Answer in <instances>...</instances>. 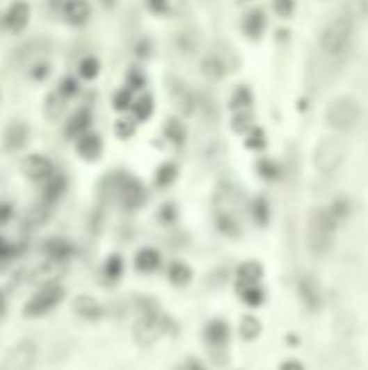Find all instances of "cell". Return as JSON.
<instances>
[{
    "mask_svg": "<svg viewBox=\"0 0 368 370\" xmlns=\"http://www.w3.org/2000/svg\"><path fill=\"white\" fill-rule=\"evenodd\" d=\"M338 221L332 217L329 208H317L310 212L307 217V227H305V245L312 256H325L332 249L334 236L338 230Z\"/></svg>",
    "mask_w": 368,
    "mask_h": 370,
    "instance_id": "cell-1",
    "label": "cell"
},
{
    "mask_svg": "<svg viewBox=\"0 0 368 370\" xmlns=\"http://www.w3.org/2000/svg\"><path fill=\"white\" fill-rule=\"evenodd\" d=\"M353 39H355V22L351 17L340 15L323 29L319 48L329 58H344L351 52Z\"/></svg>",
    "mask_w": 368,
    "mask_h": 370,
    "instance_id": "cell-2",
    "label": "cell"
},
{
    "mask_svg": "<svg viewBox=\"0 0 368 370\" xmlns=\"http://www.w3.org/2000/svg\"><path fill=\"white\" fill-rule=\"evenodd\" d=\"M360 117H362L360 102L355 97H349V95L336 97V100H332L325 108V122L338 132L351 130L360 122Z\"/></svg>",
    "mask_w": 368,
    "mask_h": 370,
    "instance_id": "cell-3",
    "label": "cell"
},
{
    "mask_svg": "<svg viewBox=\"0 0 368 370\" xmlns=\"http://www.w3.org/2000/svg\"><path fill=\"white\" fill-rule=\"evenodd\" d=\"M346 159V143L342 139H323L312 152V165L321 175H334Z\"/></svg>",
    "mask_w": 368,
    "mask_h": 370,
    "instance_id": "cell-4",
    "label": "cell"
},
{
    "mask_svg": "<svg viewBox=\"0 0 368 370\" xmlns=\"http://www.w3.org/2000/svg\"><path fill=\"white\" fill-rule=\"evenodd\" d=\"M65 297V288L56 282H48L44 284L40 290L35 292V295L26 301L22 314L26 319H40V316H46L50 312L59 305Z\"/></svg>",
    "mask_w": 368,
    "mask_h": 370,
    "instance_id": "cell-5",
    "label": "cell"
},
{
    "mask_svg": "<svg viewBox=\"0 0 368 370\" xmlns=\"http://www.w3.org/2000/svg\"><path fill=\"white\" fill-rule=\"evenodd\" d=\"M111 191H113V198L126 210H137L147 200L143 184L137 178H132V175H115L111 180Z\"/></svg>",
    "mask_w": 368,
    "mask_h": 370,
    "instance_id": "cell-6",
    "label": "cell"
},
{
    "mask_svg": "<svg viewBox=\"0 0 368 370\" xmlns=\"http://www.w3.org/2000/svg\"><path fill=\"white\" fill-rule=\"evenodd\" d=\"M202 340L208 348L210 357L217 355H225V351L230 348V340H232V327L225 319H210L206 321L204 329H202Z\"/></svg>",
    "mask_w": 368,
    "mask_h": 370,
    "instance_id": "cell-7",
    "label": "cell"
},
{
    "mask_svg": "<svg viewBox=\"0 0 368 370\" xmlns=\"http://www.w3.org/2000/svg\"><path fill=\"white\" fill-rule=\"evenodd\" d=\"M37 362V344L33 340H22L13 344L5 357L0 360V370H33Z\"/></svg>",
    "mask_w": 368,
    "mask_h": 370,
    "instance_id": "cell-8",
    "label": "cell"
},
{
    "mask_svg": "<svg viewBox=\"0 0 368 370\" xmlns=\"http://www.w3.org/2000/svg\"><path fill=\"white\" fill-rule=\"evenodd\" d=\"M297 297H299V301L305 309L319 312L323 307V301H325V292H323V286L317 278L301 275L297 280Z\"/></svg>",
    "mask_w": 368,
    "mask_h": 370,
    "instance_id": "cell-9",
    "label": "cell"
},
{
    "mask_svg": "<svg viewBox=\"0 0 368 370\" xmlns=\"http://www.w3.org/2000/svg\"><path fill=\"white\" fill-rule=\"evenodd\" d=\"M22 171L33 182H48L52 178V163L42 154H33L22 163Z\"/></svg>",
    "mask_w": 368,
    "mask_h": 370,
    "instance_id": "cell-10",
    "label": "cell"
},
{
    "mask_svg": "<svg viewBox=\"0 0 368 370\" xmlns=\"http://www.w3.org/2000/svg\"><path fill=\"white\" fill-rule=\"evenodd\" d=\"M134 268L143 275H154L163 268V256L159 249L154 247H141L137 253H134Z\"/></svg>",
    "mask_w": 368,
    "mask_h": 370,
    "instance_id": "cell-11",
    "label": "cell"
},
{
    "mask_svg": "<svg viewBox=\"0 0 368 370\" xmlns=\"http://www.w3.org/2000/svg\"><path fill=\"white\" fill-rule=\"evenodd\" d=\"M262 278H264V268H262V264L256 262V260H245V262H241L239 268H237L234 284H237V288L258 286V284H262Z\"/></svg>",
    "mask_w": 368,
    "mask_h": 370,
    "instance_id": "cell-12",
    "label": "cell"
},
{
    "mask_svg": "<svg viewBox=\"0 0 368 370\" xmlns=\"http://www.w3.org/2000/svg\"><path fill=\"white\" fill-rule=\"evenodd\" d=\"M169 95H171L173 104H176V108L180 111V115H184V117L193 115V111H195V97H193L191 89L184 83H180V81L173 83L169 89Z\"/></svg>",
    "mask_w": 368,
    "mask_h": 370,
    "instance_id": "cell-13",
    "label": "cell"
},
{
    "mask_svg": "<svg viewBox=\"0 0 368 370\" xmlns=\"http://www.w3.org/2000/svg\"><path fill=\"white\" fill-rule=\"evenodd\" d=\"M29 17H31V9L26 3H15L9 7L7 17H5V26L11 33H22L29 24Z\"/></svg>",
    "mask_w": 368,
    "mask_h": 370,
    "instance_id": "cell-14",
    "label": "cell"
},
{
    "mask_svg": "<svg viewBox=\"0 0 368 370\" xmlns=\"http://www.w3.org/2000/svg\"><path fill=\"white\" fill-rule=\"evenodd\" d=\"M63 15L70 24L74 26H81L85 24L89 15H91V7L87 0H65V5H63Z\"/></svg>",
    "mask_w": 368,
    "mask_h": 370,
    "instance_id": "cell-15",
    "label": "cell"
},
{
    "mask_svg": "<svg viewBox=\"0 0 368 370\" xmlns=\"http://www.w3.org/2000/svg\"><path fill=\"white\" fill-rule=\"evenodd\" d=\"M167 282L176 288H186L193 282L191 264H186L182 260H173L171 264H167Z\"/></svg>",
    "mask_w": 368,
    "mask_h": 370,
    "instance_id": "cell-16",
    "label": "cell"
},
{
    "mask_svg": "<svg viewBox=\"0 0 368 370\" xmlns=\"http://www.w3.org/2000/svg\"><path fill=\"white\" fill-rule=\"evenodd\" d=\"M74 312L85 321H98L102 316V305L89 295H81L74 299Z\"/></svg>",
    "mask_w": 368,
    "mask_h": 370,
    "instance_id": "cell-17",
    "label": "cell"
},
{
    "mask_svg": "<svg viewBox=\"0 0 368 370\" xmlns=\"http://www.w3.org/2000/svg\"><path fill=\"white\" fill-rule=\"evenodd\" d=\"M76 152H79L83 159L87 161H95V159H100V154H102V141H100V136H95V134H83L79 143H76Z\"/></svg>",
    "mask_w": 368,
    "mask_h": 370,
    "instance_id": "cell-18",
    "label": "cell"
},
{
    "mask_svg": "<svg viewBox=\"0 0 368 370\" xmlns=\"http://www.w3.org/2000/svg\"><path fill=\"white\" fill-rule=\"evenodd\" d=\"M260 334H262V323H260V319L254 316V314H245V316L241 319V323H239V336H241L243 340H247V342H254V340L260 338Z\"/></svg>",
    "mask_w": 368,
    "mask_h": 370,
    "instance_id": "cell-19",
    "label": "cell"
},
{
    "mask_svg": "<svg viewBox=\"0 0 368 370\" xmlns=\"http://www.w3.org/2000/svg\"><path fill=\"white\" fill-rule=\"evenodd\" d=\"M89 124H91L89 111H79V113H76L72 120H70L65 132H67V136H72V139H81V136L85 134V130L89 128Z\"/></svg>",
    "mask_w": 368,
    "mask_h": 370,
    "instance_id": "cell-20",
    "label": "cell"
},
{
    "mask_svg": "<svg viewBox=\"0 0 368 370\" xmlns=\"http://www.w3.org/2000/svg\"><path fill=\"white\" fill-rule=\"evenodd\" d=\"M239 290V297H241V301L245 303V305H249V307H260V305H264V288H262V284H258V286H245V288H237Z\"/></svg>",
    "mask_w": 368,
    "mask_h": 370,
    "instance_id": "cell-21",
    "label": "cell"
},
{
    "mask_svg": "<svg viewBox=\"0 0 368 370\" xmlns=\"http://www.w3.org/2000/svg\"><path fill=\"white\" fill-rule=\"evenodd\" d=\"M5 139H7L9 150H20V147H24V143L29 139V128L24 124H11L7 128Z\"/></svg>",
    "mask_w": 368,
    "mask_h": 370,
    "instance_id": "cell-22",
    "label": "cell"
},
{
    "mask_svg": "<svg viewBox=\"0 0 368 370\" xmlns=\"http://www.w3.org/2000/svg\"><path fill=\"white\" fill-rule=\"evenodd\" d=\"M266 26V19H264V13L262 11H251L247 17H245V22H243V31L251 37V39H256L262 35Z\"/></svg>",
    "mask_w": 368,
    "mask_h": 370,
    "instance_id": "cell-23",
    "label": "cell"
},
{
    "mask_svg": "<svg viewBox=\"0 0 368 370\" xmlns=\"http://www.w3.org/2000/svg\"><path fill=\"white\" fill-rule=\"evenodd\" d=\"M102 273H104L106 282H120L122 275H124V260H122V256H118V253L109 256L104 266H102Z\"/></svg>",
    "mask_w": 368,
    "mask_h": 370,
    "instance_id": "cell-24",
    "label": "cell"
},
{
    "mask_svg": "<svg viewBox=\"0 0 368 370\" xmlns=\"http://www.w3.org/2000/svg\"><path fill=\"white\" fill-rule=\"evenodd\" d=\"M46 253L52 258V260H65L72 256V245L63 239H52L46 243Z\"/></svg>",
    "mask_w": 368,
    "mask_h": 370,
    "instance_id": "cell-25",
    "label": "cell"
},
{
    "mask_svg": "<svg viewBox=\"0 0 368 370\" xmlns=\"http://www.w3.org/2000/svg\"><path fill=\"white\" fill-rule=\"evenodd\" d=\"M63 191H65V178H61V175H52L44 188V202H48V204L56 202L63 195Z\"/></svg>",
    "mask_w": 368,
    "mask_h": 370,
    "instance_id": "cell-26",
    "label": "cell"
},
{
    "mask_svg": "<svg viewBox=\"0 0 368 370\" xmlns=\"http://www.w3.org/2000/svg\"><path fill=\"white\" fill-rule=\"evenodd\" d=\"M344 15L351 17L353 22L368 17V0H349L344 5Z\"/></svg>",
    "mask_w": 368,
    "mask_h": 370,
    "instance_id": "cell-27",
    "label": "cell"
},
{
    "mask_svg": "<svg viewBox=\"0 0 368 370\" xmlns=\"http://www.w3.org/2000/svg\"><path fill=\"white\" fill-rule=\"evenodd\" d=\"M67 97H63L59 91L56 93H52L50 97H48V104H46V115L50 117V120H59L61 117V113H63V108H65V102Z\"/></svg>",
    "mask_w": 368,
    "mask_h": 370,
    "instance_id": "cell-28",
    "label": "cell"
},
{
    "mask_svg": "<svg viewBox=\"0 0 368 370\" xmlns=\"http://www.w3.org/2000/svg\"><path fill=\"white\" fill-rule=\"evenodd\" d=\"M217 225H219V230L223 234H227V236H237V234H239V223L230 212H219L217 214Z\"/></svg>",
    "mask_w": 368,
    "mask_h": 370,
    "instance_id": "cell-29",
    "label": "cell"
},
{
    "mask_svg": "<svg viewBox=\"0 0 368 370\" xmlns=\"http://www.w3.org/2000/svg\"><path fill=\"white\" fill-rule=\"evenodd\" d=\"M152 113H154V100H152V95H143L141 100L134 102V115H137L139 122L150 120Z\"/></svg>",
    "mask_w": 368,
    "mask_h": 370,
    "instance_id": "cell-30",
    "label": "cell"
},
{
    "mask_svg": "<svg viewBox=\"0 0 368 370\" xmlns=\"http://www.w3.org/2000/svg\"><path fill=\"white\" fill-rule=\"evenodd\" d=\"M79 72H81V76L85 78V81H93V78L98 76V72H100V63H98V58H93V56L83 58L81 65H79Z\"/></svg>",
    "mask_w": 368,
    "mask_h": 370,
    "instance_id": "cell-31",
    "label": "cell"
},
{
    "mask_svg": "<svg viewBox=\"0 0 368 370\" xmlns=\"http://www.w3.org/2000/svg\"><path fill=\"white\" fill-rule=\"evenodd\" d=\"M176 175H178L176 165H171V163L163 165V167L157 171V186H169L173 180H176Z\"/></svg>",
    "mask_w": 368,
    "mask_h": 370,
    "instance_id": "cell-32",
    "label": "cell"
},
{
    "mask_svg": "<svg viewBox=\"0 0 368 370\" xmlns=\"http://www.w3.org/2000/svg\"><path fill=\"white\" fill-rule=\"evenodd\" d=\"M329 208V212H332V217L338 221V223H342L349 214H351V206H349V202L346 200H336V202H332V206H327Z\"/></svg>",
    "mask_w": 368,
    "mask_h": 370,
    "instance_id": "cell-33",
    "label": "cell"
},
{
    "mask_svg": "<svg viewBox=\"0 0 368 370\" xmlns=\"http://www.w3.org/2000/svg\"><path fill=\"white\" fill-rule=\"evenodd\" d=\"M204 74L210 76V78H221V76H225V65L215 56L206 58V61H204Z\"/></svg>",
    "mask_w": 368,
    "mask_h": 370,
    "instance_id": "cell-34",
    "label": "cell"
},
{
    "mask_svg": "<svg viewBox=\"0 0 368 370\" xmlns=\"http://www.w3.org/2000/svg\"><path fill=\"white\" fill-rule=\"evenodd\" d=\"M251 106V93L245 87H239L232 95V108H247Z\"/></svg>",
    "mask_w": 368,
    "mask_h": 370,
    "instance_id": "cell-35",
    "label": "cell"
},
{
    "mask_svg": "<svg viewBox=\"0 0 368 370\" xmlns=\"http://www.w3.org/2000/svg\"><path fill=\"white\" fill-rule=\"evenodd\" d=\"M245 145H247L249 150H262V147H264V132H262L260 128H254V130L247 134Z\"/></svg>",
    "mask_w": 368,
    "mask_h": 370,
    "instance_id": "cell-36",
    "label": "cell"
},
{
    "mask_svg": "<svg viewBox=\"0 0 368 370\" xmlns=\"http://www.w3.org/2000/svg\"><path fill=\"white\" fill-rule=\"evenodd\" d=\"M132 104V95H130V89H122L115 93L113 97V106L118 108V111H126L128 106Z\"/></svg>",
    "mask_w": 368,
    "mask_h": 370,
    "instance_id": "cell-37",
    "label": "cell"
},
{
    "mask_svg": "<svg viewBox=\"0 0 368 370\" xmlns=\"http://www.w3.org/2000/svg\"><path fill=\"white\" fill-rule=\"evenodd\" d=\"M167 136L173 141V143H182L184 141V128H182V124L180 122H169L167 124Z\"/></svg>",
    "mask_w": 368,
    "mask_h": 370,
    "instance_id": "cell-38",
    "label": "cell"
},
{
    "mask_svg": "<svg viewBox=\"0 0 368 370\" xmlns=\"http://www.w3.org/2000/svg\"><path fill=\"white\" fill-rule=\"evenodd\" d=\"M254 219L258 221V225H264L269 221V206L264 200H258L254 204Z\"/></svg>",
    "mask_w": 368,
    "mask_h": 370,
    "instance_id": "cell-39",
    "label": "cell"
},
{
    "mask_svg": "<svg viewBox=\"0 0 368 370\" xmlns=\"http://www.w3.org/2000/svg\"><path fill=\"white\" fill-rule=\"evenodd\" d=\"M273 7L282 17H290L295 11V0H273Z\"/></svg>",
    "mask_w": 368,
    "mask_h": 370,
    "instance_id": "cell-40",
    "label": "cell"
},
{
    "mask_svg": "<svg viewBox=\"0 0 368 370\" xmlns=\"http://www.w3.org/2000/svg\"><path fill=\"white\" fill-rule=\"evenodd\" d=\"M29 74L35 78V81H44V78H48V74H50V65L48 63H35V65H31V70H29Z\"/></svg>",
    "mask_w": 368,
    "mask_h": 370,
    "instance_id": "cell-41",
    "label": "cell"
},
{
    "mask_svg": "<svg viewBox=\"0 0 368 370\" xmlns=\"http://www.w3.org/2000/svg\"><path fill=\"white\" fill-rule=\"evenodd\" d=\"M76 91H79V83H76L74 78H65V81H61L59 93H61L63 97H70V95H74Z\"/></svg>",
    "mask_w": 368,
    "mask_h": 370,
    "instance_id": "cell-42",
    "label": "cell"
},
{
    "mask_svg": "<svg viewBox=\"0 0 368 370\" xmlns=\"http://www.w3.org/2000/svg\"><path fill=\"white\" fill-rule=\"evenodd\" d=\"M115 132H118V136H122V139H128V136L134 134V124L128 120H122V122H118V126H115Z\"/></svg>",
    "mask_w": 368,
    "mask_h": 370,
    "instance_id": "cell-43",
    "label": "cell"
},
{
    "mask_svg": "<svg viewBox=\"0 0 368 370\" xmlns=\"http://www.w3.org/2000/svg\"><path fill=\"white\" fill-rule=\"evenodd\" d=\"M278 370H305V364L297 357H288L278 366Z\"/></svg>",
    "mask_w": 368,
    "mask_h": 370,
    "instance_id": "cell-44",
    "label": "cell"
},
{
    "mask_svg": "<svg viewBox=\"0 0 368 370\" xmlns=\"http://www.w3.org/2000/svg\"><path fill=\"white\" fill-rule=\"evenodd\" d=\"M178 370H210L202 360H198V357H189Z\"/></svg>",
    "mask_w": 368,
    "mask_h": 370,
    "instance_id": "cell-45",
    "label": "cell"
},
{
    "mask_svg": "<svg viewBox=\"0 0 368 370\" xmlns=\"http://www.w3.org/2000/svg\"><path fill=\"white\" fill-rule=\"evenodd\" d=\"M13 217V206L7 202H0V225H7Z\"/></svg>",
    "mask_w": 368,
    "mask_h": 370,
    "instance_id": "cell-46",
    "label": "cell"
},
{
    "mask_svg": "<svg viewBox=\"0 0 368 370\" xmlns=\"http://www.w3.org/2000/svg\"><path fill=\"white\" fill-rule=\"evenodd\" d=\"M11 258H13V247L3 236H0V262H7Z\"/></svg>",
    "mask_w": 368,
    "mask_h": 370,
    "instance_id": "cell-47",
    "label": "cell"
},
{
    "mask_svg": "<svg viewBox=\"0 0 368 370\" xmlns=\"http://www.w3.org/2000/svg\"><path fill=\"white\" fill-rule=\"evenodd\" d=\"M249 126V115H245V113H241V115H237L234 117V124H232V128H234L237 132H245V128Z\"/></svg>",
    "mask_w": 368,
    "mask_h": 370,
    "instance_id": "cell-48",
    "label": "cell"
},
{
    "mask_svg": "<svg viewBox=\"0 0 368 370\" xmlns=\"http://www.w3.org/2000/svg\"><path fill=\"white\" fill-rule=\"evenodd\" d=\"M147 7L154 13H165L167 11V0H147Z\"/></svg>",
    "mask_w": 368,
    "mask_h": 370,
    "instance_id": "cell-49",
    "label": "cell"
},
{
    "mask_svg": "<svg viewBox=\"0 0 368 370\" xmlns=\"http://www.w3.org/2000/svg\"><path fill=\"white\" fill-rule=\"evenodd\" d=\"M258 169H260V171H262V169L266 171V173H264V175H266V178H275V173H278L275 165H273V163H269V161L260 163V165H258Z\"/></svg>",
    "mask_w": 368,
    "mask_h": 370,
    "instance_id": "cell-50",
    "label": "cell"
},
{
    "mask_svg": "<svg viewBox=\"0 0 368 370\" xmlns=\"http://www.w3.org/2000/svg\"><path fill=\"white\" fill-rule=\"evenodd\" d=\"M7 314V297H5V292L0 290V319H3Z\"/></svg>",
    "mask_w": 368,
    "mask_h": 370,
    "instance_id": "cell-51",
    "label": "cell"
}]
</instances>
